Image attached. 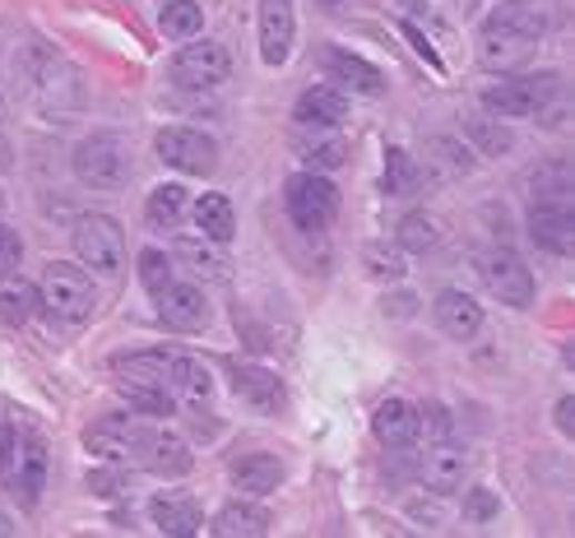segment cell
<instances>
[{"instance_id": "obj_1", "label": "cell", "mask_w": 575, "mask_h": 538, "mask_svg": "<svg viewBox=\"0 0 575 538\" xmlns=\"http://www.w3.org/2000/svg\"><path fill=\"white\" fill-rule=\"evenodd\" d=\"M562 102H566V84L557 70H529V74H515V80L483 89V108L496 116H547Z\"/></svg>"}, {"instance_id": "obj_2", "label": "cell", "mask_w": 575, "mask_h": 538, "mask_svg": "<svg viewBox=\"0 0 575 538\" xmlns=\"http://www.w3.org/2000/svg\"><path fill=\"white\" fill-rule=\"evenodd\" d=\"M38 306H47L65 325H84L98 312V293L80 265H47L42 284H38Z\"/></svg>"}, {"instance_id": "obj_3", "label": "cell", "mask_w": 575, "mask_h": 538, "mask_svg": "<svg viewBox=\"0 0 575 538\" xmlns=\"http://www.w3.org/2000/svg\"><path fill=\"white\" fill-rule=\"evenodd\" d=\"M70 168H74V176H80L84 186L117 191V186H125V176H130V149H125L121 135L102 131V135H89V140L74 144Z\"/></svg>"}, {"instance_id": "obj_4", "label": "cell", "mask_w": 575, "mask_h": 538, "mask_svg": "<svg viewBox=\"0 0 575 538\" xmlns=\"http://www.w3.org/2000/svg\"><path fill=\"white\" fill-rule=\"evenodd\" d=\"M283 204H288V219H293L297 227H306V233H321V227H330L334 214H339V186L330 182V176L306 168V172L288 176Z\"/></svg>"}, {"instance_id": "obj_5", "label": "cell", "mask_w": 575, "mask_h": 538, "mask_svg": "<svg viewBox=\"0 0 575 538\" xmlns=\"http://www.w3.org/2000/svg\"><path fill=\"white\" fill-rule=\"evenodd\" d=\"M74 255L102 278H117L125 270V233L108 214H84L74 223Z\"/></svg>"}, {"instance_id": "obj_6", "label": "cell", "mask_w": 575, "mask_h": 538, "mask_svg": "<svg viewBox=\"0 0 575 538\" xmlns=\"http://www.w3.org/2000/svg\"><path fill=\"white\" fill-rule=\"evenodd\" d=\"M478 278H483V288L496 297V302H506L515 306V312H525V306H534V274L529 265L519 261L515 251L506 246H496V251H483L478 255Z\"/></svg>"}, {"instance_id": "obj_7", "label": "cell", "mask_w": 575, "mask_h": 538, "mask_svg": "<svg viewBox=\"0 0 575 538\" xmlns=\"http://www.w3.org/2000/svg\"><path fill=\"white\" fill-rule=\"evenodd\" d=\"M19 84H23V93H29L42 112H65V108H70V102L61 98V89L80 98V84H74V74H70L57 57H51V51H42V47H33L29 57L19 61Z\"/></svg>"}, {"instance_id": "obj_8", "label": "cell", "mask_w": 575, "mask_h": 538, "mask_svg": "<svg viewBox=\"0 0 575 538\" xmlns=\"http://www.w3.org/2000/svg\"><path fill=\"white\" fill-rule=\"evenodd\" d=\"M153 149H159V159L176 172L186 176H209L219 168V144L214 135L195 131V125H163L159 140H153Z\"/></svg>"}, {"instance_id": "obj_9", "label": "cell", "mask_w": 575, "mask_h": 538, "mask_svg": "<svg viewBox=\"0 0 575 538\" xmlns=\"http://www.w3.org/2000/svg\"><path fill=\"white\" fill-rule=\"evenodd\" d=\"M228 74H232V57H228V47L214 42V38H200L172 57V84L181 89H219L228 84Z\"/></svg>"}, {"instance_id": "obj_10", "label": "cell", "mask_w": 575, "mask_h": 538, "mask_svg": "<svg viewBox=\"0 0 575 538\" xmlns=\"http://www.w3.org/2000/svg\"><path fill=\"white\" fill-rule=\"evenodd\" d=\"M149 432L140 418H130V414H117V418H102L84 432V446L98 455V459H108V465H135L140 469V450L149 441Z\"/></svg>"}, {"instance_id": "obj_11", "label": "cell", "mask_w": 575, "mask_h": 538, "mask_svg": "<svg viewBox=\"0 0 575 538\" xmlns=\"http://www.w3.org/2000/svg\"><path fill=\"white\" fill-rule=\"evenodd\" d=\"M260 61L265 65H283L293 57V38H297V14L293 0H260Z\"/></svg>"}, {"instance_id": "obj_12", "label": "cell", "mask_w": 575, "mask_h": 538, "mask_svg": "<svg viewBox=\"0 0 575 538\" xmlns=\"http://www.w3.org/2000/svg\"><path fill=\"white\" fill-rule=\"evenodd\" d=\"M321 65H325V80H334V89H349V93H362V98H381L385 93V74L372 61H362L357 51L325 47Z\"/></svg>"}, {"instance_id": "obj_13", "label": "cell", "mask_w": 575, "mask_h": 538, "mask_svg": "<svg viewBox=\"0 0 575 538\" xmlns=\"http://www.w3.org/2000/svg\"><path fill=\"white\" fill-rule=\"evenodd\" d=\"M417 478H423V488L432 493H460L464 478H468V455L446 437V441H432L423 450V459H417Z\"/></svg>"}, {"instance_id": "obj_14", "label": "cell", "mask_w": 575, "mask_h": 538, "mask_svg": "<svg viewBox=\"0 0 575 538\" xmlns=\"http://www.w3.org/2000/svg\"><path fill=\"white\" fill-rule=\"evenodd\" d=\"M159 316L176 335H195V329L209 325V297L200 284H168L159 293Z\"/></svg>"}, {"instance_id": "obj_15", "label": "cell", "mask_w": 575, "mask_h": 538, "mask_svg": "<svg viewBox=\"0 0 575 538\" xmlns=\"http://www.w3.org/2000/svg\"><path fill=\"white\" fill-rule=\"evenodd\" d=\"M417 168H423V176H432V182H460V176H468L478 168V159L464 140L432 135V140H423V163Z\"/></svg>"}, {"instance_id": "obj_16", "label": "cell", "mask_w": 575, "mask_h": 538, "mask_svg": "<svg viewBox=\"0 0 575 538\" xmlns=\"http://www.w3.org/2000/svg\"><path fill=\"white\" fill-rule=\"evenodd\" d=\"M232 395L246 399L251 408H260V414H283V408H288L283 380L270 367H255V363H238V367H232Z\"/></svg>"}, {"instance_id": "obj_17", "label": "cell", "mask_w": 575, "mask_h": 538, "mask_svg": "<svg viewBox=\"0 0 575 538\" xmlns=\"http://www.w3.org/2000/svg\"><path fill=\"white\" fill-rule=\"evenodd\" d=\"M432 312H436V325H441V335H446V339H474L483 329V306L468 293H460V288L436 293Z\"/></svg>"}, {"instance_id": "obj_18", "label": "cell", "mask_w": 575, "mask_h": 538, "mask_svg": "<svg viewBox=\"0 0 575 538\" xmlns=\"http://www.w3.org/2000/svg\"><path fill=\"white\" fill-rule=\"evenodd\" d=\"M529 237L553 255H571V246H575L571 204H529Z\"/></svg>"}, {"instance_id": "obj_19", "label": "cell", "mask_w": 575, "mask_h": 538, "mask_svg": "<svg viewBox=\"0 0 575 538\" xmlns=\"http://www.w3.org/2000/svg\"><path fill=\"white\" fill-rule=\"evenodd\" d=\"M228 474H232V488L246 493V497H270L274 488H283V478H288L283 459H279V455H265V450L242 455Z\"/></svg>"}, {"instance_id": "obj_20", "label": "cell", "mask_w": 575, "mask_h": 538, "mask_svg": "<svg viewBox=\"0 0 575 538\" xmlns=\"http://www.w3.org/2000/svg\"><path fill=\"white\" fill-rule=\"evenodd\" d=\"M534 38H519L511 29H496V23H483V38H478V61L487 70H519L534 57Z\"/></svg>"}, {"instance_id": "obj_21", "label": "cell", "mask_w": 575, "mask_h": 538, "mask_svg": "<svg viewBox=\"0 0 575 538\" xmlns=\"http://www.w3.org/2000/svg\"><path fill=\"white\" fill-rule=\"evenodd\" d=\"M297 125H316V131H339V125L349 121V98L339 93L334 84H316V89H306L297 98V108H293Z\"/></svg>"}, {"instance_id": "obj_22", "label": "cell", "mask_w": 575, "mask_h": 538, "mask_svg": "<svg viewBox=\"0 0 575 538\" xmlns=\"http://www.w3.org/2000/svg\"><path fill=\"white\" fill-rule=\"evenodd\" d=\"M149 520L159 534H172V538H186V534H200L204 516H200V501L186 497V493H163L149 501Z\"/></svg>"}, {"instance_id": "obj_23", "label": "cell", "mask_w": 575, "mask_h": 538, "mask_svg": "<svg viewBox=\"0 0 575 538\" xmlns=\"http://www.w3.org/2000/svg\"><path fill=\"white\" fill-rule=\"evenodd\" d=\"M191 219L200 227V237L204 242H214V246H228L232 237H238V210H232V200L219 195V191H209L191 204Z\"/></svg>"}, {"instance_id": "obj_24", "label": "cell", "mask_w": 575, "mask_h": 538, "mask_svg": "<svg viewBox=\"0 0 575 538\" xmlns=\"http://www.w3.org/2000/svg\"><path fill=\"white\" fill-rule=\"evenodd\" d=\"M140 469L159 474V478H181L191 469V450H186V441H181V437H172V432L153 427L144 450H140Z\"/></svg>"}, {"instance_id": "obj_25", "label": "cell", "mask_w": 575, "mask_h": 538, "mask_svg": "<svg viewBox=\"0 0 575 538\" xmlns=\"http://www.w3.org/2000/svg\"><path fill=\"white\" fill-rule=\"evenodd\" d=\"M209 529H214L219 538H260V534L274 529V516L260 501H228Z\"/></svg>"}, {"instance_id": "obj_26", "label": "cell", "mask_w": 575, "mask_h": 538, "mask_svg": "<svg viewBox=\"0 0 575 538\" xmlns=\"http://www.w3.org/2000/svg\"><path fill=\"white\" fill-rule=\"evenodd\" d=\"M372 432H376V441L390 446V450L413 446V437H417V414H413V404H408V399H385V404H376Z\"/></svg>"}, {"instance_id": "obj_27", "label": "cell", "mask_w": 575, "mask_h": 538, "mask_svg": "<svg viewBox=\"0 0 575 538\" xmlns=\"http://www.w3.org/2000/svg\"><path fill=\"white\" fill-rule=\"evenodd\" d=\"M293 144H297L302 163L311 172H330V168H344L349 163V144H344V135H339V131L321 135L316 125H297V140Z\"/></svg>"}, {"instance_id": "obj_28", "label": "cell", "mask_w": 575, "mask_h": 538, "mask_svg": "<svg viewBox=\"0 0 575 538\" xmlns=\"http://www.w3.org/2000/svg\"><path fill=\"white\" fill-rule=\"evenodd\" d=\"M163 353H168V390L172 395H186L195 404L214 395V376H209V367L200 363V357L176 353V348H163Z\"/></svg>"}, {"instance_id": "obj_29", "label": "cell", "mask_w": 575, "mask_h": 538, "mask_svg": "<svg viewBox=\"0 0 575 538\" xmlns=\"http://www.w3.org/2000/svg\"><path fill=\"white\" fill-rule=\"evenodd\" d=\"M186 210H191L186 186H181V182H163V186L149 191L144 219H149V227H159V233H176L181 219H186Z\"/></svg>"}, {"instance_id": "obj_30", "label": "cell", "mask_w": 575, "mask_h": 538, "mask_svg": "<svg viewBox=\"0 0 575 538\" xmlns=\"http://www.w3.org/2000/svg\"><path fill=\"white\" fill-rule=\"evenodd\" d=\"M446 242V219L432 214V210H408L400 219V246L413 251V255H427Z\"/></svg>"}, {"instance_id": "obj_31", "label": "cell", "mask_w": 575, "mask_h": 538, "mask_svg": "<svg viewBox=\"0 0 575 538\" xmlns=\"http://www.w3.org/2000/svg\"><path fill=\"white\" fill-rule=\"evenodd\" d=\"M10 488H19L23 501H38L42 497V488H47V446L38 437H23L19 441V469H14Z\"/></svg>"}, {"instance_id": "obj_32", "label": "cell", "mask_w": 575, "mask_h": 538, "mask_svg": "<svg viewBox=\"0 0 575 538\" xmlns=\"http://www.w3.org/2000/svg\"><path fill=\"white\" fill-rule=\"evenodd\" d=\"M423 182L427 176H423V168H417V159L408 149H400V144L385 149V168H381V191L385 195H417Z\"/></svg>"}, {"instance_id": "obj_33", "label": "cell", "mask_w": 575, "mask_h": 538, "mask_svg": "<svg viewBox=\"0 0 575 538\" xmlns=\"http://www.w3.org/2000/svg\"><path fill=\"white\" fill-rule=\"evenodd\" d=\"M33 312H38V288L23 274L6 270V274H0V316H6L10 325H23Z\"/></svg>"}, {"instance_id": "obj_34", "label": "cell", "mask_w": 575, "mask_h": 538, "mask_svg": "<svg viewBox=\"0 0 575 538\" xmlns=\"http://www.w3.org/2000/svg\"><path fill=\"white\" fill-rule=\"evenodd\" d=\"M529 204H571V168L566 163H543L529 172Z\"/></svg>"}, {"instance_id": "obj_35", "label": "cell", "mask_w": 575, "mask_h": 538, "mask_svg": "<svg viewBox=\"0 0 575 538\" xmlns=\"http://www.w3.org/2000/svg\"><path fill=\"white\" fill-rule=\"evenodd\" d=\"M159 23H163V33H168L172 42H186V38H200L204 10H200V0H168L163 14H159Z\"/></svg>"}, {"instance_id": "obj_36", "label": "cell", "mask_w": 575, "mask_h": 538, "mask_svg": "<svg viewBox=\"0 0 575 538\" xmlns=\"http://www.w3.org/2000/svg\"><path fill=\"white\" fill-rule=\"evenodd\" d=\"M468 140L478 144L474 153H492V159H502V153H511V144H515L506 125H496V121H487V116H478L474 125H468Z\"/></svg>"}, {"instance_id": "obj_37", "label": "cell", "mask_w": 575, "mask_h": 538, "mask_svg": "<svg viewBox=\"0 0 575 538\" xmlns=\"http://www.w3.org/2000/svg\"><path fill=\"white\" fill-rule=\"evenodd\" d=\"M140 284L159 297L168 284H172V255L168 251H144L140 255Z\"/></svg>"}, {"instance_id": "obj_38", "label": "cell", "mask_w": 575, "mask_h": 538, "mask_svg": "<svg viewBox=\"0 0 575 538\" xmlns=\"http://www.w3.org/2000/svg\"><path fill=\"white\" fill-rule=\"evenodd\" d=\"M417 414V432H423V437H432V441H446L451 437V414L441 404H423V408H413Z\"/></svg>"}, {"instance_id": "obj_39", "label": "cell", "mask_w": 575, "mask_h": 538, "mask_svg": "<svg viewBox=\"0 0 575 538\" xmlns=\"http://www.w3.org/2000/svg\"><path fill=\"white\" fill-rule=\"evenodd\" d=\"M19 432L10 423H0V488H10L14 483V469H19Z\"/></svg>"}, {"instance_id": "obj_40", "label": "cell", "mask_w": 575, "mask_h": 538, "mask_svg": "<svg viewBox=\"0 0 575 538\" xmlns=\"http://www.w3.org/2000/svg\"><path fill=\"white\" fill-rule=\"evenodd\" d=\"M367 270L376 274V278H400L404 274V261L395 251H381V246H367Z\"/></svg>"}, {"instance_id": "obj_41", "label": "cell", "mask_w": 575, "mask_h": 538, "mask_svg": "<svg viewBox=\"0 0 575 538\" xmlns=\"http://www.w3.org/2000/svg\"><path fill=\"white\" fill-rule=\"evenodd\" d=\"M496 510H502V506H496V497L487 488H468V497H464V516L468 520H492Z\"/></svg>"}, {"instance_id": "obj_42", "label": "cell", "mask_w": 575, "mask_h": 538, "mask_svg": "<svg viewBox=\"0 0 575 538\" xmlns=\"http://www.w3.org/2000/svg\"><path fill=\"white\" fill-rule=\"evenodd\" d=\"M19 255H23V242H19V233H14V227H6V223H0V274H6V270H14V265H19Z\"/></svg>"}, {"instance_id": "obj_43", "label": "cell", "mask_w": 575, "mask_h": 538, "mask_svg": "<svg viewBox=\"0 0 575 538\" xmlns=\"http://www.w3.org/2000/svg\"><path fill=\"white\" fill-rule=\"evenodd\" d=\"M404 33H408V42H413V51H417V57H423L432 70H446V65H441V57H436V51H432V42L423 38V29H417V23H404Z\"/></svg>"}, {"instance_id": "obj_44", "label": "cell", "mask_w": 575, "mask_h": 538, "mask_svg": "<svg viewBox=\"0 0 575 538\" xmlns=\"http://www.w3.org/2000/svg\"><path fill=\"white\" fill-rule=\"evenodd\" d=\"M557 427L566 432V437L575 432V399H562V404H557Z\"/></svg>"}, {"instance_id": "obj_45", "label": "cell", "mask_w": 575, "mask_h": 538, "mask_svg": "<svg viewBox=\"0 0 575 538\" xmlns=\"http://www.w3.org/2000/svg\"><path fill=\"white\" fill-rule=\"evenodd\" d=\"M395 6H404V10H417V6H423V0H395Z\"/></svg>"}, {"instance_id": "obj_46", "label": "cell", "mask_w": 575, "mask_h": 538, "mask_svg": "<svg viewBox=\"0 0 575 538\" xmlns=\"http://www.w3.org/2000/svg\"><path fill=\"white\" fill-rule=\"evenodd\" d=\"M6 529H10V520H6V516H0V534H6Z\"/></svg>"}]
</instances>
